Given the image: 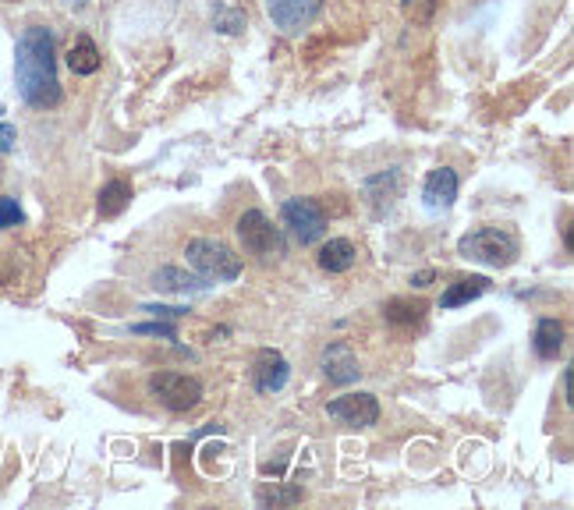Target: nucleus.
Wrapping results in <instances>:
<instances>
[{"label":"nucleus","mask_w":574,"mask_h":510,"mask_svg":"<svg viewBox=\"0 0 574 510\" xmlns=\"http://www.w3.org/2000/svg\"><path fill=\"white\" fill-rule=\"evenodd\" d=\"M397 199H401V170L397 167L383 170V174H373V178L365 181V202L373 209V217L390 213Z\"/></svg>","instance_id":"nucleus-10"},{"label":"nucleus","mask_w":574,"mask_h":510,"mask_svg":"<svg viewBox=\"0 0 574 510\" xmlns=\"http://www.w3.org/2000/svg\"><path fill=\"white\" fill-rule=\"evenodd\" d=\"M142 312H153L156 319H181V316H188V309H171V305H146Z\"/></svg>","instance_id":"nucleus-25"},{"label":"nucleus","mask_w":574,"mask_h":510,"mask_svg":"<svg viewBox=\"0 0 574 510\" xmlns=\"http://www.w3.org/2000/svg\"><path fill=\"white\" fill-rule=\"evenodd\" d=\"M433 277H436L433 270H422V273H415V277H412V284L415 287H426V284H433Z\"/></svg>","instance_id":"nucleus-27"},{"label":"nucleus","mask_w":574,"mask_h":510,"mask_svg":"<svg viewBox=\"0 0 574 510\" xmlns=\"http://www.w3.org/2000/svg\"><path fill=\"white\" fill-rule=\"evenodd\" d=\"M280 217H284V227L295 234L298 245H316L319 238L326 234V213L316 199H287L284 209H280Z\"/></svg>","instance_id":"nucleus-5"},{"label":"nucleus","mask_w":574,"mask_h":510,"mask_svg":"<svg viewBox=\"0 0 574 510\" xmlns=\"http://www.w3.org/2000/svg\"><path fill=\"white\" fill-rule=\"evenodd\" d=\"M213 25H217V32H224V36H238V32L245 29V15H241L238 8H231V4H217Z\"/></svg>","instance_id":"nucleus-21"},{"label":"nucleus","mask_w":574,"mask_h":510,"mask_svg":"<svg viewBox=\"0 0 574 510\" xmlns=\"http://www.w3.org/2000/svg\"><path fill=\"white\" fill-rule=\"evenodd\" d=\"M323 0H266V15L280 32L295 36V32L309 29L312 18L319 15Z\"/></svg>","instance_id":"nucleus-8"},{"label":"nucleus","mask_w":574,"mask_h":510,"mask_svg":"<svg viewBox=\"0 0 574 510\" xmlns=\"http://www.w3.org/2000/svg\"><path fill=\"white\" fill-rule=\"evenodd\" d=\"M532 344H536L539 358H557L560 348H564V326H560L557 319H539Z\"/></svg>","instance_id":"nucleus-19"},{"label":"nucleus","mask_w":574,"mask_h":510,"mask_svg":"<svg viewBox=\"0 0 574 510\" xmlns=\"http://www.w3.org/2000/svg\"><path fill=\"white\" fill-rule=\"evenodd\" d=\"M401 4H408V0H401Z\"/></svg>","instance_id":"nucleus-29"},{"label":"nucleus","mask_w":574,"mask_h":510,"mask_svg":"<svg viewBox=\"0 0 574 510\" xmlns=\"http://www.w3.org/2000/svg\"><path fill=\"white\" fill-rule=\"evenodd\" d=\"M238 238L245 245V252L252 255H284V234L280 227H273V220L266 217L263 209H249V213H241L238 217Z\"/></svg>","instance_id":"nucleus-4"},{"label":"nucleus","mask_w":574,"mask_h":510,"mask_svg":"<svg viewBox=\"0 0 574 510\" xmlns=\"http://www.w3.org/2000/svg\"><path fill=\"white\" fill-rule=\"evenodd\" d=\"M458 255L472 259V263L493 266V270H507V266L518 263L521 241L511 227H479L458 241Z\"/></svg>","instance_id":"nucleus-2"},{"label":"nucleus","mask_w":574,"mask_h":510,"mask_svg":"<svg viewBox=\"0 0 574 510\" xmlns=\"http://www.w3.org/2000/svg\"><path fill=\"white\" fill-rule=\"evenodd\" d=\"M149 390L171 411H192L202 401V383L195 376H181V372H156L149 379Z\"/></svg>","instance_id":"nucleus-6"},{"label":"nucleus","mask_w":574,"mask_h":510,"mask_svg":"<svg viewBox=\"0 0 574 510\" xmlns=\"http://www.w3.org/2000/svg\"><path fill=\"white\" fill-rule=\"evenodd\" d=\"M486 291H489V280L486 277H461V280H454L447 291H443L440 305H443V309H461V305L482 298Z\"/></svg>","instance_id":"nucleus-15"},{"label":"nucleus","mask_w":574,"mask_h":510,"mask_svg":"<svg viewBox=\"0 0 574 510\" xmlns=\"http://www.w3.org/2000/svg\"><path fill=\"white\" fill-rule=\"evenodd\" d=\"M11 149H15V128L0 124V153H11Z\"/></svg>","instance_id":"nucleus-26"},{"label":"nucleus","mask_w":574,"mask_h":510,"mask_svg":"<svg viewBox=\"0 0 574 510\" xmlns=\"http://www.w3.org/2000/svg\"><path fill=\"white\" fill-rule=\"evenodd\" d=\"M302 486H259V493H256V503L259 507H291V503H298L302 500Z\"/></svg>","instance_id":"nucleus-20"},{"label":"nucleus","mask_w":574,"mask_h":510,"mask_svg":"<svg viewBox=\"0 0 574 510\" xmlns=\"http://www.w3.org/2000/svg\"><path fill=\"white\" fill-rule=\"evenodd\" d=\"M103 64L100 50H96V43L89 36H78L75 47L68 50V68L75 71V75H96Z\"/></svg>","instance_id":"nucleus-17"},{"label":"nucleus","mask_w":574,"mask_h":510,"mask_svg":"<svg viewBox=\"0 0 574 510\" xmlns=\"http://www.w3.org/2000/svg\"><path fill=\"white\" fill-rule=\"evenodd\" d=\"M22 220H25L22 206H18L15 199H8V195H0V231H4V227H18Z\"/></svg>","instance_id":"nucleus-22"},{"label":"nucleus","mask_w":574,"mask_h":510,"mask_svg":"<svg viewBox=\"0 0 574 510\" xmlns=\"http://www.w3.org/2000/svg\"><path fill=\"white\" fill-rule=\"evenodd\" d=\"M458 199V174L450 167H436L426 174V185H422V202L429 209H450Z\"/></svg>","instance_id":"nucleus-12"},{"label":"nucleus","mask_w":574,"mask_h":510,"mask_svg":"<svg viewBox=\"0 0 574 510\" xmlns=\"http://www.w3.org/2000/svg\"><path fill=\"white\" fill-rule=\"evenodd\" d=\"M185 255H188V266H192L202 280L231 284V280L241 277V255L220 238H192L185 245Z\"/></svg>","instance_id":"nucleus-3"},{"label":"nucleus","mask_w":574,"mask_h":510,"mask_svg":"<svg viewBox=\"0 0 574 510\" xmlns=\"http://www.w3.org/2000/svg\"><path fill=\"white\" fill-rule=\"evenodd\" d=\"M68 4H71V8H86L89 0H68Z\"/></svg>","instance_id":"nucleus-28"},{"label":"nucleus","mask_w":574,"mask_h":510,"mask_svg":"<svg viewBox=\"0 0 574 510\" xmlns=\"http://www.w3.org/2000/svg\"><path fill=\"white\" fill-rule=\"evenodd\" d=\"M404 11H408V18H412L415 25H426L429 18H433V11H436V0H408V4H404Z\"/></svg>","instance_id":"nucleus-24"},{"label":"nucleus","mask_w":574,"mask_h":510,"mask_svg":"<svg viewBox=\"0 0 574 510\" xmlns=\"http://www.w3.org/2000/svg\"><path fill=\"white\" fill-rule=\"evenodd\" d=\"M15 75L18 93L29 107L54 110L61 103V78H57V54L50 29L32 25V29L22 32L15 50Z\"/></svg>","instance_id":"nucleus-1"},{"label":"nucleus","mask_w":574,"mask_h":510,"mask_svg":"<svg viewBox=\"0 0 574 510\" xmlns=\"http://www.w3.org/2000/svg\"><path fill=\"white\" fill-rule=\"evenodd\" d=\"M153 287L163 294H199L210 284H206L202 277H192V273L178 270V266H163V270L153 273Z\"/></svg>","instance_id":"nucleus-13"},{"label":"nucleus","mask_w":574,"mask_h":510,"mask_svg":"<svg viewBox=\"0 0 574 510\" xmlns=\"http://www.w3.org/2000/svg\"><path fill=\"white\" fill-rule=\"evenodd\" d=\"M132 333H139V337H163V340L178 337V330H174L167 319H160V323H139V326H132Z\"/></svg>","instance_id":"nucleus-23"},{"label":"nucleus","mask_w":574,"mask_h":510,"mask_svg":"<svg viewBox=\"0 0 574 510\" xmlns=\"http://www.w3.org/2000/svg\"><path fill=\"white\" fill-rule=\"evenodd\" d=\"M326 415L348 429H369L380 422V401L373 394H344L326 404Z\"/></svg>","instance_id":"nucleus-7"},{"label":"nucleus","mask_w":574,"mask_h":510,"mask_svg":"<svg viewBox=\"0 0 574 510\" xmlns=\"http://www.w3.org/2000/svg\"><path fill=\"white\" fill-rule=\"evenodd\" d=\"M323 372L330 383H337V387H348V383H355V379L362 376L355 351H351L344 340H334V344L323 351Z\"/></svg>","instance_id":"nucleus-11"},{"label":"nucleus","mask_w":574,"mask_h":510,"mask_svg":"<svg viewBox=\"0 0 574 510\" xmlns=\"http://www.w3.org/2000/svg\"><path fill=\"white\" fill-rule=\"evenodd\" d=\"M287 376H291V365L273 348H263L256 355V362H252V387H256L259 394H277V390H284Z\"/></svg>","instance_id":"nucleus-9"},{"label":"nucleus","mask_w":574,"mask_h":510,"mask_svg":"<svg viewBox=\"0 0 574 510\" xmlns=\"http://www.w3.org/2000/svg\"><path fill=\"white\" fill-rule=\"evenodd\" d=\"M358 259L355 245H351L348 238H330L323 248H319V266H323L326 273H344L351 270Z\"/></svg>","instance_id":"nucleus-14"},{"label":"nucleus","mask_w":574,"mask_h":510,"mask_svg":"<svg viewBox=\"0 0 574 510\" xmlns=\"http://www.w3.org/2000/svg\"><path fill=\"white\" fill-rule=\"evenodd\" d=\"M429 305L419 302V298H394V302H387V309H383V316H387V323L394 326H419L422 319H426Z\"/></svg>","instance_id":"nucleus-16"},{"label":"nucleus","mask_w":574,"mask_h":510,"mask_svg":"<svg viewBox=\"0 0 574 510\" xmlns=\"http://www.w3.org/2000/svg\"><path fill=\"white\" fill-rule=\"evenodd\" d=\"M132 185L128 181H110V185L100 188V217L103 220H114L121 217L128 209V202H132Z\"/></svg>","instance_id":"nucleus-18"}]
</instances>
